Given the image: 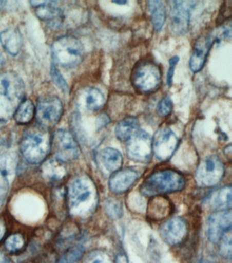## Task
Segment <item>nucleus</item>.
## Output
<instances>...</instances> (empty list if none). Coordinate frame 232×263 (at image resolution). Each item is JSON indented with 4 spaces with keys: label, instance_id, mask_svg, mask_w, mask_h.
I'll return each mask as SVG.
<instances>
[{
    "label": "nucleus",
    "instance_id": "1",
    "mask_svg": "<svg viewBox=\"0 0 232 263\" xmlns=\"http://www.w3.org/2000/svg\"><path fill=\"white\" fill-rule=\"evenodd\" d=\"M24 81L16 72H4L0 75V122L14 117L16 109L24 100Z\"/></svg>",
    "mask_w": 232,
    "mask_h": 263
},
{
    "label": "nucleus",
    "instance_id": "2",
    "mask_svg": "<svg viewBox=\"0 0 232 263\" xmlns=\"http://www.w3.org/2000/svg\"><path fill=\"white\" fill-rule=\"evenodd\" d=\"M51 138L49 129L37 125L27 129L20 142V151L29 163H41L51 152Z\"/></svg>",
    "mask_w": 232,
    "mask_h": 263
},
{
    "label": "nucleus",
    "instance_id": "3",
    "mask_svg": "<svg viewBox=\"0 0 232 263\" xmlns=\"http://www.w3.org/2000/svg\"><path fill=\"white\" fill-rule=\"evenodd\" d=\"M130 80L133 88L139 95H152L162 85V70L153 60L145 58L139 60L133 66Z\"/></svg>",
    "mask_w": 232,
    "mask_h": 263
},
{
    "label": "nucleus",
    "instance_id": "4",
    "mask_svg": "<svg viewBox=\"0 0 232 263\" xmlns=\"http://www.w3.org/2000/svg\"><path fill=\"white\" fill-rule=\"evenodd\" d=\"M185 185L183 175L172 170L152 173L144 181L140 191L145 197H153L182 191Z\"/></svg>",
    "mask_w": 232,
    "mask_h": 263
},
{
    "label": "nucleus",
    "instance_id": "5",
    "mask_svg": "<svg viewBox=\"0 0 232 263\" xmlns=\"http://www.w3.org/2000/svg\"><path fill=\"white\" fill-rule=\"evenodd\" d=\"M52 57L56 65L64 68L78 66L84 58L82 43L76 37L66 35L56 40L51 48Z\"/></svg>",
    "mask_w": 232,
    "mask_h": 263
},
{
    "label": "nucleus",
    "instance_id": "6",
    "mask_svg": "<svg viewBox=\"0 0 232 263\" xmlns=\"http://www.w3.org/2000/svg\"><path fill=\"white\" fill-rule=\"evenodd\" d=\"M95 200V187L89 179L77 177L71 182L68 189V203L72 214H86L91 210Z\"/></svg>",
    "mask_w": 232,
    "mask_h": 263
},
{
    "label": "nucleus",
    "instance_id": "7",
    "mask_svg": "<svg viewBox=\"0 0 232 263\" xmlns=\"http://www.w3.org/2000/svg\"><path fill=\"white\" fill-rule=\"evenodd\" d=\"M64 114L62 102L56 96H45L37 100L35 117L38 125L49 129L56 126Z\"/></svg>",
    "mask_w": 232,
    "mask_h": 263
},
{
    "label": "nucleus",
    "instance_id": "8",
    "mask_svg": "<svg viewBox=\"0 0 232 263\" xmlns=\"http://www.w3.org/2000/svg\"><path fill=\"white\" fill-rule=\"evenodd\" d=\"M224 173V166L220 158L210 155L200 161L196 171V179L202 186L212 187L220 182Z\"/></svg>",
    "mask_w": 232,
    "mask_h": 263
},
{
    "label": "nucleus",
    "instance_id": "9",
    "mask_svg": "<svg viewBox=\"0 0 232 263\" xmlns=\"http://www.w3.org/2000/svg\"><path fill=\"white\" fill-rule=\"evenodd\" d=\"M55 152V158L62 162L73 161L80 154L78 143L70 131L60 129L54 135L51 147Z\"/></svg>",
    "mask_w": 232,
    "mask_h": 263
},
{
    "label": "nucleus",
    "instance_id": "10",
    "mask_svg": "<svg viewBox=\"0 0 232 263\" xmlns=\"http://www.w3.org/2000/svg\"><path fill=\"white\" fill-rule=\"evenodd\" d=\"M179 138L169 128H161L152 139V152L160 161L170 159L179 145Z\"/></svg>",
    "mask_w": 232,
    "mask_h": 263
},
{
    "label": "nucleus",
    "instance_id": "11",
    "mask_svg": "<svg viewBox=\"0 0 232 263\" xmlns=\"http://www.w3.org/2000/svg\"><path fill=\"white\" fill-rule=\"evenodd\" d=\"M127 156L134 161L145 162L152 153V138L146 131L140 128L126 142Z\"/></svg>",
    "mask_w": 232,
    "mask_h": 263
},
{
    "label": "nucleus",
    "instance_id": "12",
    "mask_svg": "<svg viewBox=\"0 0 232 263\" xmlns=\"http://www.w3.org/2000/svg\"><path fill=\"white\" fill-rule=\"evenodd\" d=\"M194 2L172 1L170 3V25L172 32L179 35L188 32L190 11Z\"/></svg>",
    "mask_w": 232,
    "mask_h": 263
},
{
    "label": "nucleus",
    "instance_id": "13",
    "mask_svg": "<svg viewBox=\"0 0 232 263\" xmlns=\"http://www.w3.org/2000/svg\"><path fill=\"white\" fill-rule=\"evenodd\" d=\"M215 42V39L211 34L202 35L196 40L189 60V68L192 72L198 73L203 69Z\"/></svg>",
    "mask_w": 232,
    "mask_h": 263
},
{
    "label": "nucleus",
    "instance_id": "14",
    "mask_svg": "<svg viewBox=\"0 0 232 263\" xmlns=\"http://www.w3.org/2000/svg\"><path fill=\"white\" fill-rule=\"evenodd\" d=\"M231 229V210L219 211L210 215L208 220V239L217 243L226 232Z\"/></svg>",
    "mask_w": 232,
    "mask_h": 263
},
{
    "label": "nucleus",
    "instance_id": "15",
    "mask_svg": "<svg viewBox=\"0 0 232 263\" xmlns=\"http://www.w3.org/2000/svg\"><path fill=\"white\" fill-rule=\"evenodd\" d=\"M161 237L167 244L175 246L181 243L187 235V227L185 221L180 218L169 219L161 227Z\"/></svg>",
    "mask_w": 232,
    "mask_h": 263
},
{
    "label": "nucleus",
    "instance_id": "16",
    "mask_svg": "<svg viewBox=\"0 0 232 263\" xmlns=\"http://www.w3.org/2000/svg\"><path fill=\"white\" fill-rule=\"evenodd\" d=\"M77 103L83 109L95 112L103 107L105 104V97L99 89L93 87H86L79 93Z\"/></svg>",
    "mask_w": 232,
    "mask_h": 263
},
{
    "label": "nucleus",
    "instance_id": "17",
    "mask_svg": "<svg viewBox=\"0 0 232 263\" xmlns=\"http://www.w3.org/2000/svg\"><path fill=\"white\" fill-rule=\"evenodd\" d=\"M31 5L35 8V14L40 20L54 25L61 22L62 12L59 8L57 2L55 1H30Z\"/></svg>",
    "mask_w": 232,
    "mask_h": 263
},
{
    "label": "nucleus",
    "instance_id": "18",
    "mask_svg": "<svg viewBox=\"0 0 232 263\" xmlns=\"http://www.w3.org/2000/svg\"><path fill=\"white\" fill-rule=\"evenodd\" d=\"M138 177L139 174L132 169L119 170L110 178V190L115 194L125 193L132 186Z\"/></svg>",
    "mask_w": 232,
    "mask_h": 263
},
{
    "label": "nucleus",
    "instance_id": "19",
    "mask_svg": "<svg viewBox=\"0 0 232 263\" xmlns=\"http://www.w3.org/2000/svg\"><path fill=\"white\" fill-rule=\"evenodd\" d=\"M0 42L4 49L10 55H18L23 45L22 33L17 28H9L0 33Z\"/></svg>",
    "mask_w": 232,
    "mask_h": 263
},
{
    "label": "nucleus",
    "instance_id": "20",
    "mask_svg": "<svg viewBox=\"0 0 232 263\" xmlns=\"http://www.w3.org/2000/svg\"><path fill=\"white\" fill-rule=\"evenodd\" d=\"M172 212V204L167 198L157 196L152 197L148 206V215L151 220H162Z\"/></svg>",
    "mask_w": 232,
    "mask_h": 263
},
{
    "label": "nucleus",
    "instance_id": "21",
    "mask_svg": "<svg viewBox=\"0 0 232 263\" xmlns=\"http://www.w3.org/2000/svg\"><path fill=\"white\" fill-rule=\"evenodd\" d=\"M139 120L134 117H127L121 120L115 127L117 139L126 143L127 141L140 129Z\"/></svg>",
    "mask_w": 232,
    "mask_h": 263
},
{
    "label": "nucleus",
    "instance_id": "22",
    "mask_svg": "<svg viewBox=\"0 0 232 263\" xmlns=\"http://www.w3.org/2000/svg\"><path fill=\"white\" fill-rule=\"evenodd\" d=\"M100 162L108 171L117 172L122 166L123 158L121 152L112 147H106L99 154Z\"/></svg>",
    "mask_w": 232,
    "mask_h": 263
},
{
    "label": "nucleus",
    "instance_id": "23",
    "mask_svg": "<svg viewBox=\"0 0 232 263\" xmlns=\"http://www.w3.org/2000/svg\"><path fill=\"white\" fill-rule=\"evenodd\" d=\"M147 5L151 16L152 26L157 32H160L166 22V12L164 4L159 0H151L147 2Z\"/></svg>",
    "mask_w": 232,
    "mask_h": 263
},
{
    "label": "nucleus",
    "instance_id": "24",
    "mask_svg": "<svg viewBox=\"0 0 232 263\" xmlns=\"http://www.w3.org/2000/svg\"><path fill=\"white\" fill-rule=\"evenodd\" d=\"M231 187L225 186L215 192L210 199V204L215 210H229L231 208Z\"/></svg>",
    "mask_w": 232,
    "mask_h": 263
},
{
    "label": "nucleus",
    "instance_id": "25",
    "mask_svg": "<svg viewBox=\"0 0 232 263\" xmlns=\"http://www.w3.org/2000/svg\"><path fill=\"white\" fill-rule=\"evenodd\" d=\"M35 107L31 100H24L18 106L14 118L18 124H28L34 118Z\"/></svg>",
    "mask_w": 232,
    "mask_h": 263
},
{
    "label": "nucleus",
    "instance_id": "26",
    "mask_svg": "<svg viewBox=\"0 0 232 263\" xmlns=\"http://www.w3.org/2000/svg\"><path fill=\"white\" fill-rule=\"evenodd\" d=\"M43 171L45 176L53 180H60L66 174L64 162L57 160V158L46 162L43 165Z\"/></svg>",
    "mask_w": 232,
    "mask_h": 263
},
{
    "label": "nucleus",
    "instance_id": "27",
    "mask_svg": "<svg viewBox=\"0 0 232 263\" xmlns=\"http://www.w3.org/2000/svg\"><path fill=\"white\" fill-rule=\"evenodd\" d=\"M106 214L112 219L121 218L123 214V206L121 202L116 199H109L106 202Z\"/></svg>",
    "mask_w": 232,
    "mask_h": 263
},
{
    "label": "nucleus",
    "instance_id": "28",
    "mask_svg": "<svg viewBox=\"0 0 232 263\" xmlns=\"http://www.w3.org/2000/svg\"><path fill=\"white\" fill-rule=\"evenodd\" d=\"M220 246H219V252L223 257L225 258H231V232L229 230L222 236L220 239Z\"/></svg>",
    "mask_w": 232,
    "mask_h": 263
},
{
    "label": "nucleus",
    "instance_id": "29",
    "mask_svg": "<svg viewBox=\"0 0 232 263\" xmlns=\"http://www.w3.org/2000/svg\"><path fill=\"white\" fill-rule=\"evenodd\" d=\"M84 253V248L81 246H76L66 252L59 263H74L78 261Z\"/></svg>",
    "mask_w": 232,
    "mask_h": 263
},
{
    "label": "nucleus",
    "instance_id": "30",
    "mask_svg": "<svg viewBox=\"0 0 232 263\" xmlns=\"http://www.w3.org/2000/svg\"><path fill=\"white\" fill-rule=\"evenodd\" d=\"M173 102L168 96H166L158 102L156 106V112L161 117H167L172 111Z\"/></svg>",
    "mask_w": 232,
    "mask_h": 263
},
{
    "label": "nucleus",
    "instance_id": "31",
    "mask_svg": "<svg viewBox=\"0 0 232 263\" xmlns=\"http://www.w3.org/2000/svg\"><path fill=\"white\" fill-rule=\"evenodd\" d=\"M24 245V240L22 235L15 234L10 236L5 241V246L10 252H16L22 249Z\"/></svg>",
    "mask_w": 232,
    "mask_h": 263
},
{
    "label": "nucleus",
    "instance_id": "32",
    "mask_svg": "<svg viewBox=\"0 0 232 263\" xmlns=\"http://www.w3.org/2000/svg\"><path fill=\"white\" fill-rule=\"evenodd\" d=\"M51 77L54 82L56 85L64 92V93H68L69 92V87L67 84L66 80H65L62 74H61L60 70H58L55 66L51 67Z\"/></svg>",
    "mask_w": 232,
    "mask_h": 263
},
{
    "label": "nucleus",
    "instance_id": "33",
    "mask_svg": "<svg viewBox=\"0 0 232 263\" xmlns=\"http://www.w3.org/2000/svg\"><path fill=\"white\" fill-rule=\"evenodd\" d=\"M85 263H111L107 254L102 251H95L87 256Z\"/></svg>",
    "mask_w": 232,
    "mask_h": 263
},
{
    "label": "nucleus",
    "instance_id": "34",
    "mask_svg": "<svg viewBox=\"0 0 232 263\" xmlns=\"http://www.w3.org/2000/svg\"><path fill=\"white\" fill-rule=\"evenodd\" d=\"M39 203L35 202H23V211L20 214L26 216L27 218H33L39 212Z\"/></svg>",
    "mask_w": 232,
    "mask_h": 263
},
{
    "label": "nucleus",
    "instance_id": "35",
    "mask_svg": "<svg viewBox=\"0 0 232 263\" xmlns=\"http://www.w3.org/2000/svg\"><path fill=\"white\" fill-rule=\"evenodd\" d=\"M180 58L175 55L169 60V69L166 75V83L169 87H172L173 77H174L175 67L179 63Z\"/></svg>",
    "mask_w": 232,
    "mask_h": 263
},
{
    "label": "nucleus",
    "instance_id": "36",
    "mask_svg": "<svg viewBox=\"0 0 232 263\" xmlns=\"http://www.w3.org/2000/svg\"><path fill=\"white\" fill-rule=\"evenodd\" d=\"M8 191V174L0 170V202L7 195Z\"/></svg>",
    "mask_w": 232,
    "mask_h": 263
},
{
    "label": "nucleus",
    "instance_id": "37",
    "mask_svg": "<svg viewBox=\"0 0 232 263\" xmlns=\"http://www.w3.org/2000/svg\"><path fill=\"white\" fill-rule=\"evenodd\" d=\"M110 122V119L109 116H108L106 112H102L99 116L98 117L97 120H96V124H97L98 128H102L106 126Z\"/></svg>",
    "mask_w": 232,
    "mask_h": 263
},
{
    "label": "nucleus",
    "instance_id": "38",
    "mask_svg": "<svg viewBox=\"0 0 232 263\" xmlns=\"http://www.w3.org/2000/svg\"><path fill=\"white\" fill-rule=\"evenodd\" d=\"M221 35L225 39H230L231 37V23L229 24L227 22V25L221 27Z\"/></svg>",
    "mask_w": 232,
    "mask_h": 263
},
{
    "label": "nucleus",
    "instance_id": "39",
    "mask_svg": "<svg viewBox=\"0 0 232 263\" xmlns=\"http://www.w3.org/2000/svg\"><path fill=\"white\" fill-rule=\"evenodd\" d=\"M6 233V227L4 223L0 220V240L3 239L4 235Z\"/></svg>",
    "mask_w": 232,
    "mask_h": 263
},
{
    "label": "nucleus",
    "instance_id": "40",
    "mask_svg": "<svg viewBox=\"0 0 232 263\" xmlns=\"http://www.w3.org/2000/svg\"><path fill=\"white\" fill-rule=\"evenodd\" d=\"M224 154L225 156H227V158H229L230 159L231 157V145L229 144V145H227L226 147L224 149Z\"/></svg>",
    "mask_w": 232,
    "mask_h": 263
},
{
    "label": "nucleus",
    "instance_id": "41",
    "mask_svg": "<svg viewBox=\"0 0 232 263\" xmlns=\"http://www.w3.org/2000/svg\"><path fill=\"white\" fill-rule=\"evenodd\" d=\"M117 263H127V259L123 255H120L117 258Z\"/></svg>",
    "mask_w": 232,
    "mask_h": 263
},
{
    "label": "nucleus",
    "instance_id": "42",
    "mask_svg": "<svg viewBox=\"0 0 232 263\" xmlns=\"http://www.w3.org/2000/svg\"><path fill=\"white\" fill-rule=\"evenodd\" d=\"M112 2L119 4V5H125V4H127V1H123V0H121V1H112Z\"/></svg>",
    "mask_w": 232,
    "mask_h": 263
},
{
    "label": "nucleus",
    "instance_id": "43",
    "mask_svg": "<svg viewBox=\"0 0 232 263\" xmlns=\"http://www.w3.org/2000/svg\"><path fill=\"white\" fill-rule=\"evenodd\" d=\"M196 263H215V262H213L212 261H210V260H209L208 259H204V258H203V259H200V260H198V261Z\"/></svg>",
    "mask_w": 232,
    "mask_h": 263
},
{
    "label": "nucleus",
    "instance_id": "44",
    "mask_svg": "<svg viewBox=\"0 0 232 263\" xmlns=\"http://www.w3.org/2000/svg\"><path fill=\"white\" fill-rule=\"evenodd\" d=\"M5 262H6L5 257H4V256L3 255V254H2L1 253V252H0V263H5Z\"/></svg>",
    "mask_w": 232,
    "mask_h": 263
}]
</instances>
